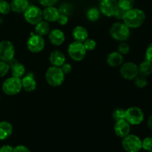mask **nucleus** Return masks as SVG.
Listing matches in <instances>:
<instances>
[{
    "instance_id": "f257e3e1",
    "label": "nucleus",
    "mask_w": 152,
    "mask_h": 152,
    "mask_svg": "<svg viewBox=\"0 0 152 152\" xmlns=\"http://www.w3.org/2000/svg\"><path fill=\"white\" fill-rule=\"evenodd\" d=\"M145 19V13L141 9L132 8L126 11L124 23L129 28H138L144 23Z\"/></svg>"
},
{
    "instance_id": "f03ea898",
    "label": "nucleus",
    "mask_w": 152,
    "mask_h": 152,
    "mask_svg": "<svg viewBox=\"0 0 152 152\" xmlns=\"http://www.w3.org/2000/svg\"><path fill=\"white\" fill-rule=\"evenodd\" d=\"M45 80L50 86L58 87L63 83L65 74L59 67L50 66L45 73Z\"/></svg>"
},
{
    "instance_id": "7ed1b4c3",
    "label": "nucleus",
    "mask_w": 152,
    "mask_h": 152,
    "mask_svg": "<svg viewBox=\"0 0 152 152\" xmlns=\"http://www.w3.org/2000/svg\"><path fill=\"white\" fill-rule=\"evenodd\" d=\"M130 28L124 22H115L111 26L110 34L114 39L125 42L130 37Z\"/></svg>"
},
{
    "instance_id": "20e7f679",
    "label": "nucleus",
    "mask_w": 152,
    "mask_h": 152,
    "mask_svg": "<svg viewBox=\"0 0 152 152\" xmlns=\"http://www.w3.org/2000/svg\"><path fill=\"white\" fill-rule=\"evenodd\" d=\"M2 91L8 96L18 94L22 89V79L15 77H10L6 79L1 86Z\"/></svg>"
},
{
    "instance_id": "39448f33",
    "label": "nucleus",
    "mask_w": 152,
    "mask_h": 152,
    "mask_svg": "<svg viewBox=\"0 0 152 152\" xmlns=\"http://www.w3.org/2000/svg\"><path fill=\"white\" fill-rule=\"evenodd\" d=\"M122 146L126 152H139L142 149V140L135 134H128L123 138Z\"/></svg>"
},
{
    "instance_id": "423d86ee",
    "label": "nucleus",
    "mask_w": 152,
    "mask_h": 152,
    "mask_svg": "<svg viewBox=\"0 0 152 152\" xmlns=\"http://www.w3.org/2000/svg\"><path fill=\"white\" fill-rule=\"evenodd\" d=\"M144 113L140 108L137 106L130 107L126 110V121L132 126H138L143 122Z\"/></svg>"
},
{
    "instance_id": "0eeeda50",
    "label": "nucleus",
    "mask_w": 152,
    "mask_h": 152,
    "mask_svg": "<svg viewBox=\"0 0 152 152\" xmlns=\"http://www.w3.org/2000/svg\"><path fill=\"white\" fill-rule=\"evenodd\" d=\"M68 53L73 60L80 62L86 57L87 50L83 42L74 41L68 46Z\"/></svg>"
},
{
    "instance_id": "6e6552de",
    "label": "nucleus",
    "mask_w": 152,
    "mask_h": 152,
    "mask_svg": "<svg viewBox=\"0 0 152 152\" xmlns=\"http://www.w3.org/2000/svg\"><path fill=\"white\" fill-rule=\"evenodd\" d=\"M24 17L28 23L36 25L42 20V10L38 6L29 5L24 12Z\"/></svg>"
},
{
    "instance_id": "1a4fd4ad",
    "label": "nucleus",
    "mask_w": 152,
    "mask_h": 152,
    "mask_svg": "<svg viewBox=\"0 0 152 152\" xmlns=\"http://www.w3.org/2000/svg\"><path fill=\"white\" fill-rule=\"evenodd\" d=\"M15 56V47L8 40L0 42V61L8 62Z\"/></svg>"
},
{
    "instance_id": "9d476101",
    "label": "nucleus",
    "mask_w": 152,
    "mask_h": 152,
    "mask_svg": "<svg viewBox=\"0 0 152 152\" xmlns=\"http://www.w3.org/2000/svg\"><path fill=\"white\" fill-rule=\"evenodd\" d=\"M45 42L44 38L37 34H32L27 41V47L32 53H39L45 48Z\"/></svg>"
},
{
    "instance_id": "9b49d317",
    "label": "nucleus",
    "mask_w": 152,
    "mask_h": 152,
    "mask_svg": "<svg viewBox=\"0 0 152 152\" xmlns=\"http://www.w3.org/2000/svg\"><path fill=\"white\" fill-rule=\"evenodd\" d=\"M120 72L122 77L128 80H133L139 74L138 66L132 62H127L122 64Z\"/></svg>"
},
{
    "instance_id": "f8f14e48",
    "label": "nucleus",
    "mask_w": 152,
    "mask_h": 152,
    "mask_svg": "<svg viewBox=\"0 0 152 152\" xmlns=\"http://www.w3.org/2000/svg\"><path fill=\"white\" fill-rule=\"evenodd\" d=\"M119 8L117 0H103L100 1L99 10L101 13L108 17L114 16V13Z\"/></svg>"
},
{
    "instance_id": "ddd939ff",
    "label": "nucleus",
    "mask_w": 152,
    "mask_h": 152,
    "mask_svg": "<svg viewBox=\"0 0 152 152\" xmlns=\"http://www.w3.org/2000/svg\"><path fill=\"white\" fill-rule=\"evenodd\" d=\"M114 131L117 137L123 138L130 134L131 125L126 120H118L114 124Z\"/></svg>"
},
{
    "instance_id": "4468645a",
    "label": "nucleus",
    "mask_w": 152,
    "mask_h": 152,
    "mask_svg": "<svg viewBox=\"0 0 152 152\" xmlns=\"http://www.w3.org/2000/svg\"><path fill=\"white\" fill-rule=\"evenodd\" d=\"M8 64L10 65V68L11 69V74L13 77L22 79L25 76V67L24 66L23 64L19 62L14 58L9 61Z\"/></svg>"
},
{
    "instance_id": "2eb2a0df",
    "label": "nucleus",
    "mask_w": 152,
    "mask_h": 152,
    "mask_svg": "<svg viewBox=\"0 0 152 152\" xmlns=\"http://www.w3.org/2000/svg\"><path fill=\"white\" fill-rule=\"evenodd\" d=\"M48 39L50 43L53 45L59 46L64 43L65 40V36L63 31L59 29H53L48 34Z\"/></svg>"
},
{
    "instance_id": "dca6fc26",
    "label": "nucleus",
    "mask_w": 152,
    "mask_h": 152,
    "mask_svg": "<svg viewBox=\"0 0 152 152\" xmlns=\"http://www.w3.org/2000/svg\"><path fill=\"white\" fill-rule=\"evenodd\" d=\"M59 15H60V13L59 11V9L55 7L54 6L47 7L42 10L43 19L48 22H56Z\"/></svg>"
},
{
    "instance_id": "f3484780",
    "label": "nucleus",
    "mask_w": 152,
    "mask_h": 152,
    "mask_svg": "<svg viewBox=\"0 0 152 152\" xmlns=\"http://www.w3.org/2000/svg\"><path fill=\"white\" fill-rule=\"evenodd\" d=\"M49 61L52 66L60 67L65 62V56L59 50H55L49 55Z\"/></svg>"
},
{
    "instance_id": "a211bd4d",
    "label": "nucleus",
    "mask_w": 152,
    "mask_h": 152,
    "mask_svg": "<svg viewBox=\"0 0 152 152\" xmlns=\"http://www.w3.org/2000/svg\"><path fill=\"white\" fill-rule=\"evenodd\" d=\"M22 88L27 92H32L37 88V82L34 75L31 74H27L22 78Z\"/></svg>"
},
{
    "instance_id": "6ab92c4d",
    "label": "nucleus",
    "mask_w": 152,
    "mask_h": 152,
    "mask_svg": "<svg viewBox=\"0 0 152 152\" xmlns=\"http://www.w3.org/2000/svg\"><path fill=\"white\" fill-rule=\"evenodd\" d=\"M123 55L119 53L118 51H113L110 53L107 56V63L111 67H116L121 66L122 64L123 63Z\"/></svg>"
},
{
    "instance_id": "aec40b11",
    "label": "nucleus",
    "mask_w": 152,
    "mask_h": 152,
    "mask_svg": "<svg viewBox=\"0 0 152 152\" xmlns=\"http://www.w3.org/2000/svg\"><path fill=\"white\" fill-rule=\"evenodd\" d=\"M72 36L75 41L83 42L88 37V32L86 28L81 25H78L73 30Z\"/></svg>"
},
{
    "instance_id": "412c9836",
    "label": "nucleus",
    "mask_w": 152,
    "mask_h": 152,
    "mask_svg": "<svg viewBox=\"0 0 152 152\" xmlns=\"http://www.w3.org/2000/svg\"><path fill=\"white\" fill-rule=\"evenodd\" d=\"M13 126L9 122H0V140H4L13 134Z\"/></svg>"
},
{
    "instance_id": "4be33fe9",
    "label": "nucleus",
    "mask_w": 152,
    "mask_h": 152,
    "mask_svg": "<svg viewBox=\"0 0 152 152\" xmlns=\"http://www.w3.org/2000/svg\"><path fill=\"white\" fill-rule=\"evenodd\" d=\"M10 9L16 13H24L27 7L29 6L28 0H12L10 3Z\"/></svg>"
},
{
    "instance_id": "5701e85b",
    "label": "nucleus",
    "mask_w": 152,
    "mask_h": 152,
    "mask_svg": "<svg viewBox=\"0 0 152 152\" xmlns=\"http://www.w3.org/2000/svg\"><path fill=\"white\" fill-rule=\"evenodd\" d=\"M50 25L46 21H42L37 23L35 26V33L37 35L40 37H45L46 35H48L50 33Z\"/></svg>"
},
{
    "instance_id": "b1692460",
    "label": "nucleus",
    "mask_w": 152,
    "mask_h": 152,
    "mask_svg": "<svg viewBox=\"0 0 152 152\" xmlns=\"http://www.w3.org/2000/svg\"><path fill=\"white\" fill-rule=\"evenodd\" d=\"M138 72L140 75L147 77L152 74V62L145 60L138 65Z\"/></svg>"
},
{
    "instance_id": "393cba45",
    "label": "nucleus",
    "mask_w": 152,
    "mask_h": 152,
    "mask_svg": "<svg viewBox=\"0 0 152 152\" xmlns=\"http://www.w3.org/2000/svg\"><path fill=\"white\" fill-rule=\"evenodd\" d=\"M88 19L91 22H96L100 17V10L96 7H91L87 12Z\"/></svg>"
},
{
    "instance_id": "a878e982",
    "label": "nucleus",
    "mask_w": 152,
    "mask_h": 152,
    "mask_svg": "<svg viewBox=\"0 0 152 152\" xmlns=\"http://www.w3.org/2000/svg\"><path fill=\"white\" fill-rule=\"evenodd\" d=\"M117 2H118L120 8L128 11V10L134 8L135 4V0H118Z\"/></svg>"
},
{
    "instance_id": "bb28decb",
    "label": "nucleus",
    "mask_w": 152,
    "mask_h": 152,
    "mask_svg": "<svg viewBox=\"0 0 152 152\" xmlns=\"http://www.w3.org/2000/svg\"><path fill=\"white\" fill-rule=\"evenodd\" d=\"M134 83L136 87H137L138 88H144L147 86L148 85V82H147L146 77H144V76L140 75L138 74L134 79Z\"/></svg>"
},
{
    "instance_id": "cd10ccee",
    "label": "nucleus",
    "mask_w": 152,
    "mask_h": 152,
    "mask_svg": "<svg viewBox=\"0 0 152 152\" xmlns=\"http://www.w3.org/2000/svg\"><path fill=\"white\" fill-rule=\"evenodd\" d=\"M112 117L115 121L121 120H126V110L123 108H116L112 112Z\"/></svg>"
},
{
    "instance_id": "c85d7f7f",
    "label": "nucleus",
    "mask_w": 152,
    "mask_h": 152,
    "mask_svg": "<svg viewBox=\"0 0 152 152\" xmlns=\"http://www.w3.org/2000/svg\"><path fill=\"white\" fill-rule=\"evenodd\" d=\"M59 11L60 13V14H64L66 15V16H69L71 14L73 11V7L70 4L68 3H64L62 5L59 7Z\"/></svg>"
},
{
    "instance_id": "c756f323",
    "label": "nucleus",
    "mask_w": 152,
    "mask_h": 152,
    "mask_svg": "<svg viewBox=\"0 0 152 152\" xmlns=\"http://www.w3.org/2000/svg\"><path fill=\"white\" fill-rule=\"evenodd\" d=\"M10 4L6 0L0 1V14L7 15L10 12Z\"/></svg>"
},
{
    "instance_id": "7c9ffc66",
    "label": "nucleus",
    "mask_w": 152,
    "mask_h": 152,
    "mask_svg": "<svg viewBox=\"0 0 152 152\" xmlns=\"http://www.w3.org/2000/svg\"><path fill=\"white\" fill-rule=\"evenodd\" d=\"M10 69V65L8 62L0 61V77H3L7 75Z\"/></svg>"
},
{
    "instance_id": "2f4dec72",
    "label": "nucleus",
    "mask_w": 152,
    "mask_h": 152,
    "mask_svg": "<svg viewBox=\"0 0 152 152\" xmlns=\"http://www.w3.org/2000/svg\"><path fill=\"white\" fill-rule=\"evenodd\" d=\"M142 148L149 151L152 149V137H147L142 140Z\"/></svg>"
},
{
    "instance_id": "473e14b6",
    "label": "nucleus",
    "mask_w": 152,
    "mask_h": 152,
    "mask_svg": "<svg viewBox=\"0 0 152 152\" xmlns=\"http://www.w3.org/2000/svg\"><path fill=\"white\" fill-rule=\"evenodd\" d=\"M83 43L86 48V50H93L96 47V41L93 39H86Z\"/></svg>"
},
{
    "instance_id": "72a5a7b5",
    "label": "nucleus",
    "mask_w": 152,
    "mask_h": 152,
    "mask_svg": "<svg viewBox=\"0 0 152 152\" xmlns=\"http://www.w3.org/2000/svg\"><path fill=\"white\" fill-rule=\"evenodd\" d=\"M130 51V46L125 42H121L118 47V52L122 55H126Z\"/></svg>"
},
{
    "instance_id": "f704fd0d",
    "label": "nucleus",
    "mask_w": 152,
    "mask_h": 152,
    "mask_svg": "<svg viewBox=\"0 0 152 152\" xmlns=\"http://www.w3.org/2000/svg\"><path fill=\"white\" fill-rule=\"evenodd\" d=\"M58 1L59 0H39V2L42 6L47 7L54 6L58 2Z\"/></svg>"
},
{
    "instance_id": "c9c22d12",
    "label": "nucleus",
    "mask_w": 152,
    "mask_h": 152,
    "mask_svg": "<svg viewBox=\"0 0 152 152\" xmlns=\"http://www.w3.org/2000/svg\"><path fill=\"white\" fill-rule=\"evenodd\" d=\"M126 10H123V9L119 7V8L117 9V11H116V13H114V16L116 18V19H120V20H123L125 18V16H126Z\"/></svg>"
},
{
    "instance_id": "e433bc0d",
    "label": "nucleus",
    "mask_w": 152,
    "mask_h": 152,
    "mask_svg": "<svg viewBox=\"0 0 152 152\" xmlns=\"http://www.w3.org/2000/svg\"><path fill=\"white\" fill-rule=\"evenodd\" d=\"M59 68L62 70V72L64 73V74H69L71 71V70H72V66H71V64L68 63V62H65V63H64L63 65H61Z\"/></svg>"
},
{
    "instance_id": "4c0bfd02",
    "label": "nucleus",
    "mask_w": 152,
    "mask_h": 152,
    "mask_svg": "<svg viewBox=\"0 0 152 152\" xmlns=\"http://www.w3.org/2000/svg\"><path fill=\"white\" fill-rule=\"evenodd\" d=\"M145 58L146 60L152 62V43L148 46L146 50H145Z\"/></svg>"
},
{
    "instance_id": "58836bf2",
    "label": "nucleus",
    "mask_w": 152,
    "mask_h": 152,
    "mask_svg": "<svg viewBox=\"0 0 152 152\" xmlns=\"http://www.w3.org/2000/svg\"><path fill=\"white\" fill-rule=\"evenodd\" d=\"M56 22L60 25H65L68 22V16L66 15L60 14Z\"/></svg>"
},
{
    "instance_id": "ea45409f",
    "label": "nucleus",
    "mask_w": 152,
    "mask_h": 152,
    "mask_svg": "<svg viewBox=\"0 0 152 152\" xmlns=\"http://www.w3.org/2000/svg\"><path fill=\"white\" fill-rule=\"evenodd\" d=\"M13 152H31L29 148L23 145H16L13 148Z\"/></svg>"
},
{
    "instance_id": "a19ab883",
    "label": "nucleus",
    "mask_w": 152,
    "mask_h": 152,
    "mask_svg": "<svg viewBox=\"0 0 152 152\" xmlns=\"http://www.w3.org/2000/svg\"><path fill=\"white\" fill-rule=\"evenodd\" d=\"M0 152H13V147L10 145H4L0 147Z\"/></svg>"
},
{
    "instance_id": "79ce46f5",
    "label": "nucleus",
    "mask_w": 152,
    "mask_h": 152,
    "mask_svg": "<svg viewBox=\"0 0 152 152\" xmlns=\"http://www.w3.org/2000/svg\"><path fill=\"white\" fill-rule=\"evenodd\" d=\"M147 125H148V128H149L151 130H152V114L148 117V121H147Z\"/></svg>"
},
{
    "instance_id": "37998d69",
    "label": "nucleus",
    "mask_w": 152,
    "mask_h": 152,
    "mask_svg": "<svg viewBox=\"0 0 152 152\" xmlns=\"http://www.w3.org/2000/svg\"><path fill=\"white\" fill-rule=\"evenodd\" d=\"M98 1H103V0H98Z\"/></svg>"
},
{
    "instance_id": "c03bdc74",
    "label": "nucleus",
    "mask_w": 152,
    "mask_h": 152,
    "mask_svg": "<svg viewBox=\"0 0 152 152\" xmlns=\"http://www.w3.org/2000/svg\"><path fill=\"white\" fill-rule=\"evenodd\" d=\"M148 152H152V149L151 150V151H148Z\"/></svg>"
},
{
    "instance_id": "a18cd8bd",
    "label": "nucleus",
    "mask_w": 152,
    "mask_h": 152,
    "mask_svg": "<svg viewBox=\"0 0 152 152\" xmlns=\"http://www.w3.org/2000/svg\"><path fill=\"white\" fill-rule=\"evenodd\" d=\"M0 99H1V96H0Z\"/></svg>"
},
{
    "instance_id": "49530a36",
    "label": "nucleus",
    "mask_w": 152,
    "mask_h": 152,
    "mask_svg": "<svg viewBox=\"0 0 152 152\" xmlns=\"http://www.w3.org/2000/svg\"><path fill=\"white\" fill-rule=\"evenodd\" d=\"M0 1H3V0H0Z\"/></svg>"
}]
</instances>
